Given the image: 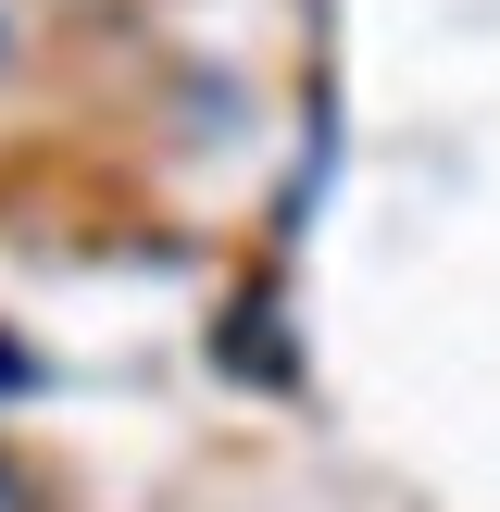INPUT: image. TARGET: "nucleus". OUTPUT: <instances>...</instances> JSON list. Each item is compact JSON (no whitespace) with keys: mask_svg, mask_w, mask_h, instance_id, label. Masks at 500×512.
I'll return each mask as SVG.
<instances>
[{"mask_svg":"<svg viewBox=\"0 0 500 512\" xmlns=\"http://www.w3.org/2000/svg\"><path fill=\"white\" fill-rule=\"evenodd\" d=\"M0 512H38V488H25V463L0 450Z\"/></svg>","mask_w":500,"mask_h":512,"instance_id":"1","label":"nucleus"},{"mask_svg":"<svg viewBox=\"0 0 500 512\" xmlns=\"http://www.w3.org/2000/svg\"><path fill=\"white\" fill-rule=\"evenodd\" d=\"M0 388H38V363H25V350H13V338H0Z\"/></svg>","mask_w":500,"mask_h":512,"instance_id":"2","label":"nucleus"},{"mask_svg":"<svg viewBox=\"0 0 500 512\" xmlns=\"http://www.w3.org/2000/svg\"><path fill=\"white\" fill-rule=\"evenodd\" d=\"M0 63H13V25H0Z\"/></svg>","mask_w":500,"mask_h":512,"instance_id":"3","label":"nucleus"}]
</instances>
